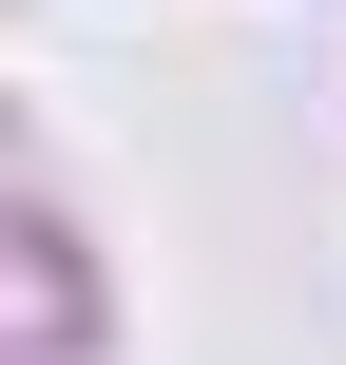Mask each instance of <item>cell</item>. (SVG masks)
Masks as SVG:
<instances>
[]
</instances>
